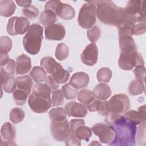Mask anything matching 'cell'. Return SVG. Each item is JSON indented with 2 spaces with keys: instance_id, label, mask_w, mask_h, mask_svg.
<instances>
[{
  "instance_id": "cell-1",
  "label": "cell",
  "mask_w": 146,
  "mask_h": 146,
  "mask_svg": "<svg viewBox=\"0 0 146 146\" xmlns=\"http://www.w3.org/2000/svg\"><path fill=\"white\" fill-rule=\"evenodd\" d=\"M114 131V138L108 145L117 146H131L136 144L135 136L136 125L120 115L111 125Z\"/></svg>"
},
{
  "instance_id": "cell-2",
  "label": "cell",
  "mask_w": 146,
  "mask_h": 146,
  "mask_svg": "<svg viewBox=\"0 0 146 146\" xmlns=\"http://www.w3.org/2000/svg\"><path fill=\"white\" fill-rule=\"evenodd\" d=\"M98 18L104 24L117 28L126 17L124 8L117 6L112 1H96Z\"/></svg>"
},
{
  "instance_id": "cell-3",
  "label": "cell",
  "mask_w": 146,
  "mask_h": 146,
  "mask_svg": "<svg viewBox=\"0 0 146 146\" xmlns=\"http://www.w3.org/2000/svg\"><path fill=\"white\" fill-rule=\"evenodd\" d=\"M51 93V91L45 83L35 84L28 99L31 110L38 113L46 112L52 105Z\"/></svg>"
},
{
  "instance_id": "cell-4",
  "label": "cell",
  "mask_w": 146,
  "mask_h": 146,
  "mask_svg": "<svg viewBox=\"0 0 146 146\" xmlns=\"http://www.w3.org/2000/svg\"><path fill=\"white\" fill-rule=\"evenodd\" d=\"M43 27L37 23L32 24L23 39L25 50L30 54L36 55L40 49L43 39Z\"/></svg>"
},
{
  "instance_id": "cell-5",
  "label": "cell",
  "mask_w": 146,
  "mask_h": 146,
  "mask_svg": "<svg viewBox=\"0 0 146 146\" xmlns=\"http://www.w3.org/2000/svg\"><path fill=\"white\" fill-rule=\"evenodd\" d=\"M40 66L48 73L58 84L66 82L70 76V72L64 70L62 65L52 57L46 56L40 60Z\"/></svg>"
},
{
  "instance_id": "cell-6",
  "label": "cell",
  "mask_w": 146,
  "mask_h": 146,
  "mask_svg": "<svg viewBox=\"0 0 146 146\" xmlns=\"http://www.w3.org/2000/svg\"><path fill=\"white\" fill-rule=\"evenodd\" d=\"M96 7L95 1H88L81 7L78 18L79 26L84 29L92 27L96 21Z\"/></svg>"
},
{
  "instance_id": "cell-7",
  "label": "cell",
  "mask_w": 146,
  "mask_h": 146,
  "mask_svg": "<svg viewBox=\"0 0 146 146\" xmlns=\"http://www.w3.org/2000/svg\"><path fill=\"white\" fill-rule=\"evenodd\" d=\"M119 67L124 70H131L138 65L144 66L141 55L137 51L128 53H120L118 59Z\"/></svg>"
},
{
  "instance_id": "cell-8",
  "label": "cell",
  "mask_w": 146,
  "mask_h": 146,
  "mask_svg": "<svg viewBox=\"0 0 146 146\" xmlns=\"http://www.w3.org/2000/svg\"><path fill=\"white\" fill-rule=\"evenodd\" d=\"M29 20L23 17H13L10 18L7 25V33L13 36L23 34L30 27Z\"/></svg>"
},
{
  "instance_id": "cell-9",
  "label": "cell",
  "mask_w": 146,
  "mask_h": 146,
  "mask_svg": "<svg viewBox=\"0 0 146 146\" xmlns=\"http://www.w3.org/2000/svg\"><path fill=\"white\" fill-rule=\"evenodd\" d=\"M108 103L110 112L121 115L128 111L130 107L129 98L123 94L113 95Z\"/></svg>"
},
{
  "instance_id": "cell-10",
  "label": "cell",
  "mask_w": 146,
  "mask_h": 146,
  "mask_svg": "<svg viewBox=\"0 0 146 146\" xmlns=\"http://www.w3.org/2000/svg\"><path fill=\"white\" fill-rule=\"evenodd\" d=\"M50 129L53 138L58 141H65L71 132L67 119L61 121H52Z\"/></svg>"
},
{
  "instance_id": "cell-11",
  "label": "cell",
  "mask_w": 146,
  "mask_h": 146,
  "mask_svg": "<svg viewBox=\"0 0 146 146\" xmlns=\"http://www.w3.org/2000/svg\"><path fill=\"white\" fill-rule=\"evenodd\" d=\"M144 1H129L124 8L127 15L136 18L139 22H145V9Z\"/></svg>"
},
{
  "instance_id": "cell-12",
  "label": "cell",
  "mask_w": 146,
  "mask_h": 146,
  "mask_svg": "<svg viewBox=\"0 0 146 146\" xmlns=\"http://www.w3.org/2000/svg\"><path fill=\"white\" fill-rule=\"evenodd\" d=\"M91 129L103 143L110 144L114 138V131L111 127L107 123H97L92 127Z\"/></svg>"
},
{
  "instance_id": "cell-13",
  "label": "cell",
  "mask_w": 146,
  "mask_h": 146,
  "mask_svg": "<svg viewBox=\"0 0 146 146\" xmlns=\"http://www.w3.org/2000/svg\"><path fill=\"white\" fill-rule=\"evenodd\" d=\"M98 49L95 43H91L86 47L82 52L80 58L82 62L86 65L93 66L98 61Z\"/></svg>"
},
{
  "instance_id": "cell-14",
  "label": "cell",
  "mask_w": 146,
  "mask_h": 146,
  "mask_svg": "<svg viewBox=\"0 0 146 146\" xmlns=\"http://www.w3.org/2000/svg\"><path fill=\"white\" fill-rule=\"evenodd\" d=\"M44 33L47 40H60L64 38L66 30L62 24L58 23L46 27Z\"/></svg>"
},
{
  "instance_id": "cell-15",
  "label": "cell",
  "mask_w": 146,
  "mask_h": 146,
  "mask_svg": "<svg viewBox=\"0 0 146 146\" xmlns=\"http://www.w3.org/2000/svg\"><path fill=\"white\" fill-rule=\"evenodd\" d=\"M1 140L4 141V143L1 145H16L15 139L16 137V129L10 123H5L1 129Z\"/></svg>"
},
{
  "instance_id": "cell-16",
  "label": "cell",
  "mask_w": 146,
  "mask_h": 146,
  "mask_svg": "<svg viewBox=\"0 0 146 146\" xmlns=\"http://www.w3.org/2000/svg\"><path fill=\"white\" fill-rule=\"evenodd\" d=\"M64 110L68 116L75 117H84L87 113V108L83 104L72 101L66 103Z\"/></svg>"
},
{
  "instance_id": "cell-17",
  "label": "cell",
  "mask_w": 146,
  "mask_h": 146,
  "mask_svg": "<svg viewBox=\"0 0 146 146\" xmlns=\"http://www.w3.org/2000/svg\"><path fill=\"white\" fill-rule=\"evenodd\" d=\"M128 121L139 125L143 121H145V105L144 104L138 108L137 111L135 110L127 111L123 116Z\"/></svg>"
},
{
  "instance_id": "cell-18",
  "label": "cell",
  "mask_w": 146,
  "mask_h": 146,
  "mask_svg": "<svg viewBox=\"0 0 146 146\" xmlns=\"http://www.w3.org/2000/svg\"><path fill=\"white\" fill-rule=\"evenodd\" d=\"M54 13L59 18L64 20L72 19L75 15V11L71 5L63 3L60 1H58Z\"/></svg>"
},
{
  "instance_id": "cell-19",
  "label": "cell",
  "mask_w": 146,
  "mask_h": 146,
  "mask_svg": "<svg viewBox=\"0 0 146 146\" xmlns=\"http://www.w3.org/2000/svg\"><path fill=\"white\" fill-rule=\"evenodd\" d=\"M87 110L90 112L97 111L102 116H106L110 112L108 103L106 100L95 99L90 104L87 106Z\"/></svg>"
},
{
  "instance_id": "cell-20",
  "label": "cell",
  "mask_w": 146,
  "mask_h": 146,
  "mask_svg": "<svg viewBox=\"0 0 146 146\" xmlns=\"http://www.w3.org/2000/svg\"><path fill=\"white\" fill-rule=\"evenodd\" d=\"M31 68V62L29 56L23 54L16 58V75H23L28 73Z\"/></svg>"
},
{
  "instance_id": "cell-21",
  "label": "cell",
  "mask_w": 146,
  "mask_h": 146,
  "mask_svg": "<svg viewBox=\"0 0 146 146\" xmlns=\"http://www.w3.org/2000/svg\"><path fill=\"white\" fill-rule=\"evenodd\" d=\"M119 42L121 53H128L137 51L134 39L130 35L119 36Z\"/></svg>"
},
{
  "instance_id": "cell-22",
  "label": "cell",
  "mask_w": 146,
  "mask_h": 146,
  "mask_svg": "<svg viewBox=\"0 0 146 146\" xmlns=\"http://www.w3.org/2000/svg\"><path fill=\"white\" fill-rule=\"evenodd\" d=\"M90 81L89 76L84 72H76L72 75L70 79V84L77 89H81L86 87Z\"/></svg>"
},
{
  "instance_id": "cell-23",
  "label": "cell",
  "mask_w": 146,
  "mask_h": 146,
  "mask_svg": "<svg viewBox=\"0 0 146 146\" xmlns=\"http://www.w3.org/2000/svg\"><path fill=\"white\" fill-rule=\"evenodd\" d=\"M2 89L6 93H11L16 88V79L13 75H5L1 74Z\"/></svg>"
},
{
  "instance_id": "cell-24",
  "label": "cell",
  "mask_w": 146,
  "mask_h": 146,
  "mask_svg": "<svg viewBox=\"0 0 146 146\" xmlns=\"http://www.w3.org/2000/svg\"><path fill=\"white\" fill-rule=\"evenodd\" d=\"M93 93L96 98L107 100L111 95L112 92L108 85L105 83H100L95 87Z\"/></svg>"
},
{
  "instance_id": "cell-25",
  "label": "cell",
  "mask_w": 146,
  "mask_h": 146,
  "mask_svg": "<svg viewBox=\"0 0 146 146\" xmlns=\"http://www.w3.org/2000/svg\"><path fill=\"white\" fill-rule=\"evenodd\" d=\"M71 133L74 134L79 140L88 141L92 135V131L90 128L82 124L76 127L74 129H70Z\"/></svg>"
},
{
  "instance_id": "cell-26",
  "label": "cell",
  "mask_w": 146,
  "mask_h": 146,
  "mask_svg": "<svg viewBox=\"0 0 146 146\" xmlns=\"http://www.w3.org/2000/svg\"><path fill=\"white\" fill-rule=\"evenodd\" d=\"M16 6L15 2L11 0L0 1V14L5 17H9L12 15L15 12Z\"/></svg>"
},
{
  "instance_id": "cell-27",
  "label": "cell",
  "mask_w": 146,
  "mask_h": 146,
  "mask_svg": "<svg viewBox=\"0 0 146 146\" xmlns=\"http://www.w3.org/2000/svg\"><path fill=\"white\" fill-rule=\"evenodd\" d=\"M40 23L44 26L47 27L54 24L57 21V17L55 13L48 10L43 11L39 18Z\"/></svg>"
},
{
  "instance_id": "cell-28",
  "label": "cell",
  "mask_w": 146,
  "mask_h": 146,
  "mask_svg": "<svg viewBox=\"0 0 146 146\" xmlns=\"http://www.w3.org/2000/svg\"><path fill=\"white\" fill-rule=\"evenodd\" d=\"M17 88L31 92L32 87L33 86V82L31 78L29 75H25L21 76H18L16 78Z\"/></svg>"
},
{
  "instance_id": "cell-29",
  "label": "cell",
  "mask_w": 146,
  "mask_h": 146,
  "mask_svg": "<svg viewBox=\"0 0 146 146\" xmlns=\"http://www.w3.org/2000/svg\"><path fill=\"white\" fill-rule=\"evenodd\" d=\"M30 76L35 82L38 83L43 82L46 79L47 72L42 67L35 66L30 71Z\"/></svg>"
},
{
  "instance_id": "cell-30",
  "label": "cell",
  "mask_w": 146,
  "mask_h": 146,
  "mask_svg": "<svg viewBox=\"0 0 146 146\" xmlns=\"http://www.w3.org/2000/svg\"><path fill=\"white\" fill-rule=\"evenodd\" d=\"M30 94V92L16 87L13 92V96L17 105L23 106L26 103Z\"/></svg>"
},
{
  "instance_id": "cell-31",
  "label": "cell",
  "mask_w": 146,
  "mask_h": 146,
  "mask_svg": "<svg viewBox=\"0 0 146 146\" xmlns=\"http://www.w3.org/2000/svg\"><path fill=\"white\" fill-rule=\"evenodd\" d=\"M95 96L91 91L87 89L81 90L78 95V100L84 105H88L94 99Z\"/></svg>"
},
{
  "instance_id": "cell-32",
  "label": "cell",
  "mask_w": 146,
  "mask_h": 146,
  "mask_svg": "<svg viewBox=\"0 0 146 146\" xmlns=\"http://www.w3.org/2000/svg\"><path fill=\"white\" fill-rule=\"evenodd\" d=\"M145 90L144 82L137 79L133 80L131 82L128 87L129 93L132 95H137L142 94Z\"/></svg>"
},
{
  "instance_id": "cell-33",
  "label": "cell",
  "mask_w": 146,
  "mask_h": 146,
  "mask_svg": "<svg viewBox=\"0 0 146 146\" xmlns=\"http://www.w3.org/2000/svg\"><path fill=\"white\" fill-rule=\"evenodd\" d=\"M48 116L51 121H61L66 119L67 113L64 108L58 107L50 110Z\"/></svg>"
},
{
  "instance_id": "cell-34",
  "label": "cell",
  "mask_w": 146,
  "mask_h": 146,
  "mask_svg": "<svg viewBox=\"0 0 146 146\" xmlns=\"http://www.w3.org/2000/svg\"><path fill=\"white\" fill-rule=\"evenodd\" d=\"M64 97L68 100H75L78 95V89L70 83L64 84L61 88Z\"/></svg>"
},
{
  "instance_id": "cell-35",
  "label": "cell",
  "mask_w": 146,
  "mask_h": 146,
  "mask_svg": "<svg viewBox=\"0 0 146 146\" xmlns=\"http://www.w3.org/2000/svg\"><path fill=\"white\" fill-rule=\"evenodd\" d=\"M69 55V48L63 43L58 44L55 50V57L59 60H63L67 58Z\"/></svg>"
},
{
  "instance_id": "cell-36",
  "label": "cell",
  "mask_w": 146,
  "mask_h": 146,
  "mask_svg": "<svg viewBox=\"0 0 146 146\" xmlns=\"http://www.w3.org/2000/svg\"><path fill=\"white\" fill-rule=\"evenodd\" d=\"M9 117L11 121L14 124L19 123L24 119L25 112L20 108L15 107L10 111Z\"/></svg>"
},
{
  "instance_id": "cell-37",
  "label": "cell",
  "mask_w": 146,
  "mask_h": 146,
  "mask_svg": "<svg viewBox=\"0 0 146 146\" xmlns=\"http://www.w3.org/2000/svg\"><path fill=\"white\" fill-rule=\"evenodd\" d=\"M112 73L111 70L107 67H103L98 70L96 78L99 82L106 83L110 82L112 78Z\"/></svg>"
},
{
  "instance_id": "cell-38",
  "label": "cell",
  "mask_w": 146,
  "mask_h": 146,
  "mask_svg": "<svg viewBox=\"0 0 146 146\" xmlns=\"http://www.w3.org/2000/svg\"><path fill=\"white\" fill-rule=\"evenodd\" d=\"M136 128L135 139L139 145H142V142L145 141V121L141 122Z\"/></svg>"
},
{
  "instance_id": "cell-39",
  "label": "cell",
  "mask_w": 146,
  "mask_h": 146,
  "mask_svg": "<svg viewBox=\"0 0 146 146\" xmlns=\"http://www.w3.org/2000/svg\"><path fill=\"white\" fill-rule=\"evenodd\" d=\"M87 35L90 41L94 43L96 42L101 36V31L97 26L90 28L87 31Z\"/></svg>"
},
{
  "instance_id": "cell-40",
  "label": "cell",
  "mask_w": 146,
  "mask_h": 146,
  "mask_svg": "<svg viewBox=\"0 0 146 146\" xmlns=\"http://www.w3.org/2000/svg\"><path fill=\"white\" fill-rule=\"evenodd\" d=\"M64 95L60 90H56L52 94V106L53 107H58L63 105L64 103Z\"/></svg>"
},
{
  "instance_id": "cell-41",
  "label": "cell",
  "mask_w": 146,
  "mask_h": 146,
  "mask_svg": "<svg viewBox=\"0 0 146 146\" xmlns=\"http://www.w3.org/2000/svg\"><path fill=\"white\" fill-rule=\"evenodd\" d=\"M22 14L23 15L30 19H35L39 15L38 9L34 6L31 5L27 7L24 8L22 10Z\"/></svg>"
},
{
  "instance_id": "cell-42",
  "label": "cell",
  "mask_w": 146,
  "mask_h": 146,
  "mask_svg": "<svg viewBox=\"0 0 146 146\" xmlns=\"http://www.w3.org/2000/svg\"><path fill=\"white\" fill-rule=\"evenodd\" d=\"M15 68L16 63L13 59H10L6 65L1 67V74L5 75H13L15 73Z\"/></svg>"
},
{
  "instance_id": "cell-43",
  "label": "cell",
  "mask_w": 146,
  "mask_h": 146,
  "mask_svg": "<svg viewBox=\"0 0 146 146\" xmlns=\"http://www.w3.org/2000/svg\"><path fill=\"white\" fill-rule=\"evenodd\" d=\"M13 42L10 38L7 36H2L0 38V50L7 53L12 48Z\"/></svg>"
},
{
  "instance_id": "cell-44",
  "label": "cell",
  "mask_w": 146,
  "mask_h": 146,
  "mask_svg": "<svg viewBox=\"0 0 146 146\" xmlns=\"http://www.w3.org/2000/svg\"><path fill=\"white\" fill-rule=\"evenodd\" d=\"M136 79L144 82L145 77V68L144 66L138 65L135 67L133 70Z\"/></svg>"
},
{
  "instance_id": "cell-45",
  "label": "cell",
  "mask_w": 146,
  "mask_h": 146,
  "mask_svg": "<svg viewBox=\"0 0 146 146\" xmlns=\"http://www.w3.org/2000/svg\"><path fill=\"white\" fill-rule=\"evenodd\" d=\"M146 31V23L139 22L136 23L132 27L133 35H140L145 33Z\"/></svg>"
},
{
  "instance_id": "cell-46",
  "label": "cell",
  "mask_w": 146,
  "mask_h": 146,
  "mask_svg": "<svg viewBox=\"0 0 146 146\" xmlns=\"http://www.w3.org/2000/svg\"><path fill=\"white\" fill-rule=\"evenodd\" d=\"M65 144L66 145L71 146H80L81 145L80 140L76 137V136L72 133H71L65 140Z\"/></svg>"
},
{
  "instance_id": "cell-47",
  "label": "cell",
  "mask_w": 146,
  "mask_h": 146,
  "mask_svg": "<svg viewBox=\"0 0 146 146\" xmlns=\"http://www.w3.org/2000/svg\"><path fill=\"white\" fill-rule=\"evenodd\" d=\"M45 84L48 87L51 92L55 91L59 88V84L51 75H49L47 77Z\"/></svg>"
},
{
  "instance_id": "cell-48",
  "label": "cell",
  "mask_w": 146,
  "mask_h": 146,
  "mask_svg": "<svg viewBox=\"0 0 146 146\" xmlns=\"http://www.w3.org/2000/svg\"><path fill=\"white\" fill-rule=\"evenodd\" d=\"M0 54H1V67L4 66L5 65H6L10 60V58L9 56L7 54V53L3 52V51H1L0 52Z\"/></svg>"
},
{
  "instance_id": "cell-49",
  "label": "cell",
  "mask_w": 146,
  "mask_h": 146,
  "mask_svg": "<svg viewBox=\"0 0 146 146\" xmlns=\"http://www.w3.org/2000/svg\"><path fill=\"white\" fill-rule=\"evenodd\" d=\"M15 2L18 4V6L24 7H27L31 6V3L32 2L31 1H16Z\"/></svg>"
},
{
  "instance_id": "cell-50",
  "label": "cell",
  "mask_w": 146,
  "mask_h": 146,
  "mask_svg": "<svg viewBox=\"0 0 146 146\" xmlns=\"http://www.w3.org/2000/svg\"><path fill=\"white\" fill-rule=\"evenodd\" d=\"M101 145L100 144H99V143H98V141H93V142L92 143H91L90 144V145Z\"/></svg>"
}]
</instances>
